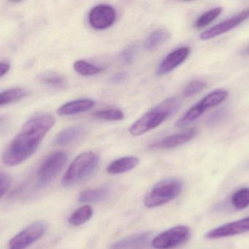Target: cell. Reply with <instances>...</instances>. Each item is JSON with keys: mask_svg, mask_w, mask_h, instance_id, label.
Masks as SVG:
<instances>
[{"mask_svg": "<svg viewBox=\"0 0 249 249\" xmlns=\"http://www.w3.org/2000/svg\"><path fill=\"white\" fill-rule=\"evenodd\" d=\"M190 53L189 47H182L170 52L159 65L157 69V75H164L180 66L186 61Z\"/></svg>", "mask_w": 249, "mask_h": 249, "instance_id": "cell-12", "label": "cell"}, {"mask_svg": "<svg viewBox=\"0 0 249 249\" xmlns=\"http://www.w3.org/2000/svg\"><path fill=\"white\" fill-rule=\"evenodd\" d=\"M149 232L138 233L114 242L110 249H145L149 243Z\"/></svg>", "mask_w": 249, "mask_h": 249, "instance_id": "cell-14", "label": "cell"}, {"mask_svg": "<svg viewBox=\"0 0 249 249\" xmlns=\"http://www.w3.org/2000/svg\"><path fill=\"white\" fill-rule=\"evenodd\" d=\"M0 180H1V181H0V184H1V188H0L1 197H3L4 195L6 194L8 189H9L10 186H11V178L4 173H1Z\"/></svg>", "mask_w": 249, "mask_h": 249, "instance_id": "cell-29", "label": "cell"}, {"mask_svg": "<svg viewBox=\"0 0 249 249\" xmlns=\"http://www.w3.org/2000/svg\"><path fill=\"white\" fill-rule=\"evenodd\" d=\"M170 37L171 34L168 30L164 28L157 29L148 36L144 43V47L148 52H152L168 41Z\"/></svg>", "mask_w": 249, "mask_h": 249, "instance_id": "cell-18", "label": "cell"}, {"mask_svg": "<svg viewBox=\"0 0 249 249\" xmlns=\"http://www.w3.org/2000/svg\"><path fill=\"white\" fill-rule=\"evenodd\" d=\"M116 19L114 8L106 4L96 5L89 14V22L92 28L97 30H106L111 27Z\"/></svg>", "mask_w": 249, "mask_h": 249, "instance_id": "cell-9", "label": "cell"}, {"mask_svg": "<svg viewBox=\"0 0 249 249\" xmlns=\"http://www.w3.org/2000/svg\"><path fill=\"white\" fill-rule=\"evenodd\" d=\"M180 105V100L176 97L164 100L136 121L129 128V132L133 136H140L155 129L175 114Z\"/></svg>", "mask_w": 249, "mask_h": 249, "instance_id": "cell-2", "label": "cell"}, {"mask_svg": "<svg viewBox=\"0 0 249 249\" xmlns=\"http://www.w3.org/2000/svg\"><path fill=\"white\" fill-rule=\"evenodd\" d=\"M55 122L54 117L49 113L32 116L5 148L2 154L4 164L14 167L30 158L37 151Z\"/></svg>", "mask_w": 249, "mask_h": 249, "instance_id": "cell-1", "label": "cell"}, {"mask_svg": "<svg viewBox=\"0 0 249 249\" xmlns=\"http://www.w3.org/2000/svg\"><path fill=\"white\" fill-rule=\"evenodd\" d=\"M229 92L226 90L218 89L207 94L200 101L191 107L176 123L178 127L187 126L192 122L199 119L207 110L216 107L225 101L228 97Z\"/></svg>", "mask_w": 249, "mask_h": 249, "instance_id": "cell-5", "label": "cell"}, {"mask_svg": "<svg viewBox=\"0 0 249 249\" xmlns=\"http://www.w3.org/2000/svg\"><path fill=\"white\" fill-rule=\"evenodd\" d=\"M249 231V217L227 223L221 227L213 229L205 234V238L208 240L222 238L237 235Z\"/></svg>", "mask_w": 249, "mask_h": 249, "instance_id": "cell-11", "label": "cell"}, {"mask_svg": "<svg viewBox=\"0 0 249 249\" xmlns=\"http://www.w3.org/2000/svg\"><path fill=\"white\" fill-rule=\"evenodd\" d=\"M68 156L63 151L49 154L40 164L37 172V187L44 188L50 184L65 167Z\"/></svg>", "mask_w": 249, "mask_h": 249, "instance_id": "cell-6", "label": "cell"}, {"mask_svg": "<svg viewBox=\"0 0 249 249\" xmlns=\"http://www.w3.org/2000/svg\"><path fill=\"white\" fill-rule=\"evenodd\" d=\"M93 209L90 205H84L74 211L68 218L71 225L78 227L87 223L93 215Z\"/></svg>", "mask_w": 249, "mask_h": 249, "instance_id": "cell-20", "label": "cell"}, {"mask_svg": "<svg viewBox=\"0 0 249 249\" xmlns=\"http://www.w3.org/2000/svg\"><path fill=\"white\" fill-rule=\"evenodd\" d=\"M135 49L132 47L126 48L121 53V59L125 64H132L135 57Z\"/></svg>", "mask_w": 249, "mask_h": 249, "instance_id": "cell-28", "label": "cell"}, {"mask_svg": "<svg viewBox=\"0 0 249 249\" xmlns=\"http://www.w3.org/2000/svg\"><path fill=\"white\" fill-rule=\"evenodd\" d=\"M73 69L77 73L83 76L97 75L103 71V68L84 60L76 61L73 64Z\"/></svg>", "mask_w": 249, "mask_h": 249, "instance_id": "cell-23", "label": "cell"}, {"mask_svg": "<svg viewBox=\"0 0 249 249\" xmlns=\"http://www.w3.org/2000/svg\"><path fill=\"white\" fill-rule=\"evenodd\" d=\"M183 183L179 179L167 178L157 183L144 199V205L148 208L161 206L173 200L181 193Z\"/></svg>", "mask_w": 249, "mask_h": 249, "instance_id": "cell-4", "label": "cell"}, {"mask_svg": "<svg viewBox=\"0 0 249 249\" xmlns=\"http://www.w3.org/2000/svg\"><path fill=\"white\" fill-rule=\"evenodd\" d=\"M94 106H95V101L92 99H78L62 105L58 108L57 113L59 116H72V115L88 111Z\"/></svg>", "mask_w": 249, "mask_h": 249, "instance_id": "cell-15", "label": "cell"}, {"mask_svg": "<svg viewBox=\"0 0 249 249\" xmlns=\"http://www.w3.org/2000/svg\"><path fill=\"white\" fill-rule=\"evenodd\" d=\"M222 8H215L207 11L205 14L199 17L195 24V27L197 29L203 28L209 25L213 21H215L222 13Z\"/></svg>", "mask_w": 249, "mask_h": 249, "instance_id": "cell-24", "label": "cell"}, {"mask_svg": "<svg viewBox=\"0 0 249 249\" xmlns=\"http://www.w3.org/2000/svg\"><path fill=\"white\" fill-rule=\"evenodd\" d=\"M11 70V64L6 61H2L0 63V75L1 78H3L5 75L8 74Z\"/></svg>", "mask_w": 249, "mask_h": 249, "instance_id": "cell-31", "label": "cell"}, {"mask_svg": "<svg viewBox=\"0 0 249 249\" xmlns=\"http://www.w3.org/2000/svg\"><path fill=\"white\" fill-rule=\"evenodd\" d=\"M29 92L22 88H14L5 90L0 94V105L2 106H7L11 103L25 98Z\"/></svg>", "mask_w": 249, "mask_h": 249, "instance_id": "cell-21", "label": "cell"}, {"mask_svg": "<svg viewBox=\"0 0 249 249\" xmlns=\"http://www.w3.org/2000/svg\"><path fill=\"white\" fill-rule=\"evenodd\" d=\"M231 205L234 209L241 211L249 206V188H242L236 191L230 199Z\"/></svg>", "mask_w": 249, "mask_h": 249, "instance_id": "cell-22", "label": "cell"}, {"mask_svg": "<svg viewBox=\"0 0 249 249\" xmlns=\"http://www.w3.org/2000/svg\"><path fill=\"white\" fill-rule=\"evenodd\" d=\"M206 87V83L203 82V81H198V80L191 81L185 87L183 92V95L186 97H192V96L195 95V94L203 91Z\"/></svg>", "mask_w": 249, "mask_h": 249, "instance_id": "cell-27", "label": "cell"}, {"mask_svg": "<svg viewBox=\"0 0 249 249\" xmlns=\"http://www.w3.org/2000/svg\"><path fill=\"white\" fill-rule=\"evenodd\" d=\"M39 79L43 84L53 87H62L65 84V78L62 75L55 72H45L40 74Z\"/></svg>", "mask_w": 249, "mask_h": 249, "instance_id": "cell-26", "label": "cell"}, {"mask_svg": "<svg viewBox=\"0 0 249 249\" xmlns=\"http://www.w3.org/2000/svg\"><path fill=\"white\" fill-rule=\"evenodd\" d=\"M139 160L138 157H121L112 161L107 167V172L110 174L117 175L130 171L138 166Z\"/></svg>", "mask_w": 249, "mask_h": 249, "instance_id": "cell-16", "label": "cell"}, {"mask_svg": "<svg viewBox=\"0 0 249 249\" xmlns=\"http://www.w3.org/2000/svg\"><path fill=\"white\" fill-rule=\"evenodd\" d=\"M249 18V8H248V9L242 11L237 15L213 26L211 28L208 29V30H205V32L201 33L199 38L202 40H207L218 37L221 35L224 34V33L230 31V30H233L237 26L240 25L242 23L244 22Z\"/></svg>", "mask_w": 249, "mask_h": 249, "instance_id": "cell-10", "label": "cell"}, {"mask_svg": "<svg viewBox=\"0 0 249 249\" xmlns=\"http://www.w3.org/2000/svg\"><path fill=\"white\" fill-rule=\"evenodd\" d=\"M99 157L92 151L79 154L71 163L62 178V184L71 186L89 177L99 164Z\"/></svg>", "mask_w": 249, "mask_h": 249, "instance_id": "cell-3", "label": "cell"}, {"mask_svg": "<svg viewBox=\"0 0 249 249\" xmlns=\"http://www.w3.org/2000/svg\"><path fill=\"white\" fill-rule=\"evenodd\" d=\"M196 134V131L192 129L183 133L170 135L151 144L149 148L151 150H166L176 148L189 142L195 138Z\"/></svg>", "mask_w": 249, "mask_h": 249, "instance_id": "cell-13", "label": "cell"}, {"mask_svg": "<svg viewBox=\"0 0 249 249\" xmlns=\"http://www.w3.org/2000/svg\"><path fill=\"white\" fill-rule=\"evenodd\" d=\"M110 193V189L107 187L96 188L87 189L81 192L78 196V200L81 202H94L103 200Z\"/></svg>", "mask_w": 249, "mask_h": 249, "instance_id": "cell-19", "label": "cell"}, {"mask_svg": "<svg viewBox=\"0 0 249 249\" xmlns=\"http://www.w3.org/2000/svg\"><path fill=\"white\" fill-rule=\"evenodd\" d=\"M190 232V229L186 226H176L156 236L151 244L156 249H175L189 240Z\"/></svg>", "mask_w": 249, "mask_h": 249, "instance_id": "cell-7", "label": "cell"}, {"mask_svg": "<svg viewBox=\"0 0 249 249\" xmlns=\"http://www.w3.org/2000/svg\"><path fill=\"white\" fill-rule=\"evenodd\" d=\"M47 230V225L43 221H36L27 226L16 234L8 243V249H27L40 240Z\"/></svg>", "mask_w": 249, "mask_h": 249, "instance_id": "cell-8", "label": "cell"}, {"mask_svg": "<svg viewBox=\"0 0 249 249\" xmlns=\"http://www.w3.org/2000/svg\"><path fill=\"white\" fill-rule=\"evenodd\" d=\"M84 130L85 129L81 125H75V126L66 128L56 135L54 143L60 146L69 145L71 142L78 139L84 134Z\"/></svg>", "mask_w": 249, "mask_h": 249, "instance_id": "cell-17", "label": "cell"}, {"mask_svg": "<svg viewBox=\"0 0 249 249\" xmlns=\"http://www.w3.org/2000/svg\"><path fill=\"white\" fill-rule=\"evenodd\" d=\"M96 119L110 122H117L124 118L123 112L119 108H107L98 110L93 114Z\"/></svg>", "mask_w": 249, "mask_h": 249, "instance_id": "cell-25", "label": "cell"}, {"mask_svg": "<svg viewBox=\"0 0 249 249\" xmlns=\"http://www.w3.org/2000/svg\"><path fill=\"white\" fill-rule=\"evenodd\" d=\"M127 77L128 75L126 72H117V73L112 75L111 78H110V81H111L112 84H122L124 81H126Z\"/></svg>", "mask_w": 249, "mask_h": 249, "instance_id": "cell-30", "label": "cell"}, {"mask_svg": "<svg viewBox=\"0 0 249 249\" xmlns=\"http://www.w3.org/2000/svg\"><path fill=\"white\" fill-rule=\"evenodd\" d=\"M242 53H243V55H244V56H249V46H247V47L243 51Z\"/></svg>", "mask_w": 249, "mask_h": 249, "instance_id": "cell-32", "label": "cell"}]
</instances>
